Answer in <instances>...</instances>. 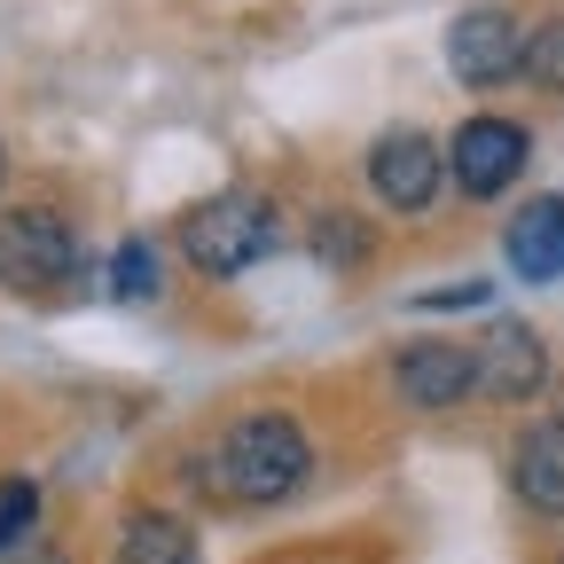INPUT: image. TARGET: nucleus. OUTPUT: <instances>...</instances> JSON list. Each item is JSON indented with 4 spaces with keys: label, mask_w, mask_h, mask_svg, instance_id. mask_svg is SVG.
<instances>
[{
    "label": "nucleus",
    "mask_w": 564,
    "mask_h": 564,
    "mask_svg": "<svg viewBox=\"0 0 564 564\" xmlns=\"http://www.w3.org/2000/svg\"><path fill=\"white\" fill-rule=\"evenodd\" d=\"M306 470H314L306 432L291 415H274V408L236 415L220 432V447H212V486H220L228 502H282V494L306 486Z\"/></svg>",
    "instance_id": "1"
},
{
    "label": "nucleus",
    "mask_w": 564,
    "mask_h": 564,
    "mask_svg": "<svg viewBox=\"0 0 564 564\" xmlns=\"http://www.w3.org/2000/svg\"><path fill=\"white\" fill-rule=\"evenodd\" d=\"M181 243H188V259H196L204 274H243L251 259H267V251H274V204H267V196L228 188V196H212V204H196V212H188Z\"/></svg>",
    "instance_id": "2"
},
{
    "label": "nucleus",
    "mask_w": 564,
    "mask_h": 564,
    "mask_svg": "<svg viewBox=\"0 0 564 564\" xmlns=\"http://www.w3.org/2000/svg\"><path fill=\"white\" fill-rule=\"evenodd\" d=\"M70 259H79V243H70V228L55 220V212H0V282L9 291H47V282L70 274Z\"/></svg>",
    "instance_id": "3"
},
{
    "label": "nucleus",
    "mask_w": 564,
    "mask_h": 564,
    "mask_svg": "<svg viewBox=\"0 0 564 564\" xmlns=\"http://www.w3.org/2000/svg\"><path fill=\"white\" fill-rule=\"evenodd\" d=\"M525 126H510V118H470L455 141H447V173H455V188L463 196H502L518 173H525Z\"/></svg>",
    "instance_id": "4"
},
{
    "label": "nucleus",
    "mask_w": 564,
    "mask_h": 564,
    "mask_svg": "<svg viewBox=\"0 0 564 564\" xmlns=\"http://www.w3.org/2000/svg\"><path fill=\"white\" fill-rule=\"evenodd\" d=\"M447 70L463 87H502L510 70H525V32L510 9H470L447 32Z\"/></svg>",
    "instance_id": "5"
},
{
    "label": "nucleus",
    "mask_w": 564,
    "mask_h": 564,
    "mask_svg": "<svg viewBox=\"0 0 564 564\" xmlns=\"http://www.w3.org/2000/svg\"><path fill=\"white\" fill-rule=\"evenodd\" d=\"M392 384L408 408L440 415V408H463L478 392V361H470V345H408L392 361Z\"/></svg>",
    "instance_id": "6"
},
{
    "label": "nucleus",
    "mask_w": 564,
    "mask_h": 564,
    "mask_svg": "<svg viewBox=\"0 0 564 564\" xmlns=\"http://www.w3.org/2000/svg\"><path fill=\"white\" fill-rule=\"evenodd\" d=\"M447 158H440V141L432 133H384L377 150H369V188L392 204V212H423L440 188Z\"/></svg>",
    "instance_id": "7"
},
{
    "label": "nucleus",
    "mask_w": 564,
    "mask_h": 564,
    "mask_svg": "<svg viewBox=\"0 0 564 564\" xmlns=\"http://www.w3.org/2000/svg\"><path fill=\"white\" fill-rule=\"evenodd\" d=\"M470 361H478V392H494V400H533L541 377H549V352L525 322H494L470 345Z\"/></svg>",
    "instance_id": "8"
},
{
    "label": "nucleus",
    "mask_w": 564,
    "mask_h": 564,
    "mask_svg": "<svg viewBox=\"0 0 564 564\" xmlns=\"http://www.w3.org/2000/svg\"><path fill=\"white\" fill-rule=\"evenodd\" d=\"M502 251H510V274L518 282H556L564 274V196H533L518 220H510Z\"/></svg>",
    "instance_id": "9"
},
{
    "label": "nucleus",
    "mask_w": 564,
    "mask_h": 564,
    "mask_svg": "<svg viewBox=\"0 0 564 564\" xmlns=\"http://www.w3.org/2000/svg\"><path fill=\"white\" fill-rule=\"evenodd\" d=\"M510 478H518V494H525V510L564 518V423H541V432H525V440H518Z\"/></svg>",
    "instance_id": "10"
},
{
    "label": "nucleus",
    "mask_w": 564,
    "mask_h": 564,
    "mask_svg": "<svg viewBox=\"0 0 564 564\" xmlns=\"http://www.w3.org/2000/svg\"><path fill=\"white\" fill-rule=\"evenodd\" d=\"M126 564H196V533L181 525V518H158V510H141V518H126Z\"/></svg>",
    "instance_id": "11"
},
{
    "label": "nucleus",
    "mask_w": 564,
    "mask_h": 564,
    "mask_svg": "<svg viewBox=\"0 0 564 564\" xmlns=\"http://www.w3.org/2000/svg\"><path fill=\"white\" fill-rule=\"evenodd\" d=\"M525 79L549 87V95H564V17H549V24L525 40Z\"/></svg>",
    "instance_id": "12"
},
{
    "label": "nucleus",
    "mask_w": 564,
    "mask_h": 564,
    "mask_svg": "<svg viewBox=\"0 0 564 564\" xmlns=\"http://www.w3.org/2000/svg\"><path fill=\"white\" fill-rule=\"evenodd\" d=\"M110 291L150 306V299H158V251H150V243H126V251L110 259Z\"/></svg>",
    "instance_id": "13"
},
{
    "label": "nucleus",
    "mask_w": 564,
    "mask_h": 564,
    "mask_svg": "<svg viewBox=\"0 0 564 564\" xmlns=\"http://www.w3.org/2000/svg\"><path fill=\"white\" fill-rule=\"evenodd\" d=\"M32 518H40V494H32L24 478H0V556L32 533Z\"/></svg>",
    "instance_id": "14"
},
{
    "label": "nucleus",
    "mask_w": 564,
    "mask_h": 564,
    "mask_svg": "<svg viewBox=\"0 0 564 564\" xmlns=\"http://www.w3.org/2000/svg\"><path fill=\"white\" fill-rule=\"evenodd\" d=\"M415 306H423V314H440V306H486V282H455V291H423Z\"/></svg>",
    "instance_id": "15"
},
{
    "label": "nucleus",
    "mask_w": 564,
    "mask_h": 564,
    "mask_svg": "<svg viewBox=\"0 0 564 564\" xmlns=\"http://www.w3.org/2000/svg\"><path fill=\"white\" fill-rule=\"evenodd\" d=\"M9 564H63L55 549H24V556H9Z\"/></svg>",
    "instance_id": "16"
}]
</instances>
